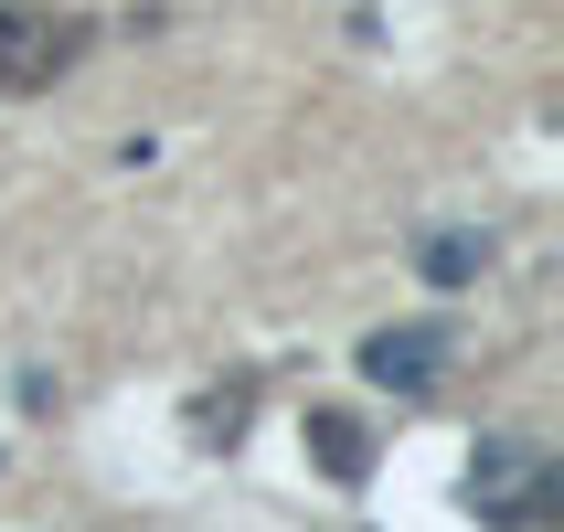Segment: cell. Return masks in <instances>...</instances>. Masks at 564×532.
Segmentation results:
<instances>
[{
  "label": "cell",
  "instance_id": "1",
  "mask_svg": "<svg viewBox=\"0 0 564 532\" xmlns=\"http://www.w3.org/2000/svg\"><path fill=\"white\" fill-rule=\"evenodd\" d=\"M96 32L75 11H43V0H0V96H43L64 64L86 54Z\"/></svg>",
  "mask_w": 564,
  "mask_h": 532
},
{
  "label": "cell",
  "instance_id": "2",
  "mask_svg": "<svg viewBox=\"0 0 564 532\" xmlns=\"http://www.w3.org/2000/svg\"><path fill=\"white\" fill-rule=\"evenodd\" d=\"M447 351H458V330H447V319H394V330H373V341H362V383H383V394H437Z\"/></svg>",
  "mask_w": 564,
  "mask_h": 532
},
{
  "label": "cell",
  "instance_id": "3",
  "mask_svg": "<svg viewBox=\"0 0 564 532\" xmlns=\"http://www.w3.org/2000/svg\"><path fill=\"white\" fill-rule=\"evenodd\" d=\"M299 447H310V469L330 479V490H362V479H373V426H362V415H341V405H310L299 415Z\"/></svg>",
  "mask_w": 564,
  "mask_h": 532
},
{
  "label": "cell",
  "instance_id": "4",
  "mask_svg": "<svg viewBox=\"0 0 564 532\" xmlns=\"http://www.w3.org/2000/svg\"><path fill=\"white\" fill-rule=\"evenodd\" d=\"M490 267H501V246H490L479 224H437V235L415 246V278L426 287H469V278H490Z\"/></svg>",
  "mask_w": 564,
  "mask_h": 532
},
{
  "label": "cell",
  "instance_id": "5",
  "mask_svg": "<svg viewBox=\"0 0 564 532\" xmlns=\"http://www.w3.org/2000/svg\"><path fill=\"white\" fill-rule=\"evenodd\" d=\"M246 415H256V394H246V383H224V394H203V405H192V437H203V447H235V426H246Z\"/></svg>",
  "mask_w": 564,
  "mask_h": 532
}]
</instances>
